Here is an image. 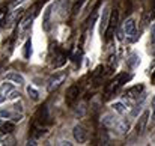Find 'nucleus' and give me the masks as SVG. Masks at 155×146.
<instances>
[{
	"label": "nucleus",
	"mask_w": 155,
	"mask_h": 146,
	"mask_svg": "<svg viewBox=\"0 0 155 146\" xmlns=\"http://www.w3.org/2000/svg\"><path fill=\"white\" fill-rule=\"evenodd\" d=\"M124 35L130 42H136L140 38V35L136 29V20L134 18H127L124 21Z\"/></svg>",
	"instance_id": "nucleus-1"
},
{
	"label": "nucleus",
	"mask_w": 155,
	"mask_h": 146,
	"mask_svg": "<svg viewBox=\"0 0 155 146\" xmlns=\"http://www.w3.org/2000/svg\"><path fill=\"white\" fill-rule=\"evenodd\" d=\"M131 74H127V72H120V74H117L113 80H111V83H110V86L107 88V95H110L111 92H116L120 86H124L127 81H130L131 80Z\"/></svg>",
	"instance_id": "nucleus-2"
},
{
	"label": "nucleus",
	"mask_w": 155,
	"mask_h": 146,
	"mask_svg": "<svg viewBox=\"0 0 155 146\" xmlns=\"http://www.w3.org/2000/svg\"><path fill=\"white\" fill-rule=\"evenodd\" d=\"M66 75H68V72L66 71H60V72H54V75L50 77V80H48V83H47V91L48 92H54L63 81H65V78H66Z\"/></svg>",
	"instance_id": "nucleus-3"
},
{
	"label": "nucleus",
	"mask_w": 155,
	"mask_h": 146,
	"mask_svg": "<svg viewBox=\"0 0 155 146\" xmlns=\"http://www.w3.org/2000/svg\"><path fill=\"white\" fill-rule=\"evenodd\" d=\"M117 21H119V12L114 9L113 14H111V18L108 20V26H107V30H105V35H104L107 41H110V39L113 38L114 30H116V27H117Z\"/></svg>",
	"instance_id": "nucleus-4"
},
{
	"label": "nucleus",
	"mask_w": 155,
	"mask_h": 146,
	"mask_svg": "<svg viewBox=\"0 0 155 146\" xmlns=\"http://www.w3.org/2000/svg\"><path fill=\"white\" fill-rule=\"evenodd\" d=\"M72 136H74L75 142H78V143H86V142H87V137H89V133H87V130H86L81 124H78V125H75V127L72 128Z\"/></svg>",
	"instance_id": "nucleus-5"
},
{
	"label": "nucleus",
	"mask_w": 155,
	"mask_h": 146,
	"mask_svg": "<svg viewBox=\"0 0 155 146\" xmlns=\"http://www.w3.org/2000/svg\"><path fill=\"white\" fill-rule=\"evenodd\" d=\"M78 95H80V86H78V85H72V86H69V89L66 91V97H65L66 104H68V105H72V104L77 101Z\"/></svg>",
	"instance_id": "nucleus-6"
},
{
	"label": "nucleus",
	"mask_w": 155,
	"mask_h": 146,
	"mask_svg": "<svg viewBox=\"0 0 155 146\" xmlns=\"http://www.w3.org/2000/svg\"><path fill=\"white\" fill-rule=\"evenodd\" d=\"M148 118H149V111H148V110L143 111L142 116L139 118V121H137V124H136V133H137V136H142V134H143V131H145V128H146V124H148Z\"/></svg>",
	"instance_id": "nucleus-7"
},
{
	"label": "nucleus",
	"mask_w": 155,
	"mask_h": 146,
	"mask_svg": "<svg viewBox=\"0 0 155 146\" xmlns=\"http://www.w3.org/2000/svg\"><path fill=\"white\" fill-rule=\"evenodd\" d=\"M119 121H120V119H117V118H116L114 114H111V113H105L103 116V124L107 128H111V130H116V128H117Z\"/></svg>",
	"instance_id": "nucleus-8"
},
{
	"label": "nucleus",
	"mask_w": 155,
	"mask_h": 146,
	"mask_svg": "<svg viewBox=\"0 0 155 146\" xmlns=\"http://www.w3.org/2000/svg\"><path fill=\"white\" fill-rule=\"evenodd\" d=\"M108 20H110V8L105 6L103 9L101 21H100V32H101V35H105V30H107V26H108Z\"/></svg>",
	"instance_id": "nucleus-9"
},
{
	"label": "nucleus",
	"mask_w": 155,
	"mask_h": 146,
	"mask_svg": "<svg viewBox=\"0 0 155 146\" xmlns=\"http://www.w3.org/2000/svg\"><path fill=\"white\" fill-rule=\"evenodd\" d=\"M65 62H66V54H65L62 50H56V51H54V56H53V66H54V68H59V66H62Z\"/></svg>",
	"instance_id": "nucleus-10"
},
{
	"label": "nucleus",
	"mask_w": 155,
	"mask_h": 146,
	"mask_svg": "<svg viewBox=\"0 0 155 146\" xmlns=\"http://www.w3.org/2000/svg\"><path fill=\"white\" fill-rule=\"evenodd\" d=\"M3 78H5V80H8V81H14V83H17L18 86L24 85V77H23L21 74H18V72H14V71H11V72L5 74V75H3Z\"/></svg>",
	"instance_id": "nucleus-11"
},
{
	"label": "nucleus",
	"mask_w": 155,
	"mask_h": 146,
	"mask_svg": "<svg viewBox=\"0 0 155 146\" xmlns=\"http://www.w3.org/2000/svg\"><path fill=\"white\" fill-rule=\"evenodd\" d=\"M142 92H143V86H142V85H136V86L127 89L125 97L131 98V99H136V98H139V95H142Z\"/></svg>",
	"instance_id": "nucleus-12"
},
{
	"label": "nucleus",
	"mask_w": 155,
	"mask_h": 146,
	"mask_svg": "<svg viewBox=\"0 0 155 146\" xmlns=\"http://www.w3.org/2000/svg\"><path fill=\"white\" fill-rule=\"evenodd\" d=\"M51 11H53V5H48L44 11V17H42V27L45 32L50 30V18H51Z\"/></svg>",
	"instance_id": "nucleus-13"
},
{
	"label": "nucleus",
	"mask_w": 155,
	"mask_h": 146,
	"mask_svg": "<svg viewBox=\"0 0 155 146\" xmlns=\"http://www.w3.org/2000/svg\"><path fill=\"white\" fill-rule=\"evenodd\" d=\"M127 63L131 69H136L139 65H140V56L137 53H131V56L127 59Z\"/></svg>",
	"instance_id": "nucleus-14"
},
{
	"label": "nucleus",
	"mask_w": 155,
	"mask_h": 146,
	"mask_svg": "<svg viewBox=\"0 0 155 146\" xmlns=\"http://www.w3.org/2000/svg\"><path fill=\"white\" fill-rule=\"evenodd\" d=\"M35 15H36V9H35L32 14H27V15H26V18H24V20H23V23H21V29H23V30H26V29L32 24V21H33V17H35Z\"/></svg>",
	"instance_id": "nucleus-15"
},
{
	"label": "nucleus",
	"mask_w": 155,
	"mask_h": 146,
	"mask_svg": "<svg viewBox=\"0 0 155 146\" xmlns=\"http://www.w3.org/2000/svg\"><path fill=\"white\" fill-rule=\"evenodd\" d=\"M111 107H113V110H114L116 113H119V114L127 113V107H125V104H124V102H120V101L113 102V104H111Z\"/></svg>",
	"instance_id": "nucleus-16"
},
{
	"label": "nucleus",
	"mask_w": 155,
	"mask_h": 146,
	"mask_svg": "<svg viewBox=\"0 0 155 146\" xmlns=\"http://www.w3.org/2000/svg\"><path fill=\"white\" fill-rule=\"evenodd\" d=\"M154 17H155V12L152 11H149V12H146L145 15H143V20H142V23H143V27H146V26H149L152 21H154Z\"/></svg>",
	"instance_id": "nucleus-17"
},
{
	"label": "nucleus",
	"mask_w": 155,
	"mask_h": 146,
	"mask_svg": "<svg viewBox=\"0 0 155 146\" xmlns=\"http://www.w3.org/2000/svg\"><path fill=\"white\" fill-rule=\"evenodd\" d=\"M23 56H24V59H30V56H32V41L30 39L24 44V53H23Z\"/></svg>",
	"instance_id": "nucleus-18"
},
{
	"label": "nucleus",
	"mask_w": 155,
	"mask_h": 146,
	"mask_svg": "<svg viewBox=\"0 0 155 146\" xmlns=\"http://www.w3.org/2000/svg\"><path fill=\"white\" fill-rule=\"evenodd\" d=\"M11 131H14V124H11V122L2 124V127H0V133H2V134H8V133H11Z\"/></svg>",
	"instance_id": "nucleus-19"
},
{
	"label": "nucleus",
	"mask_w": 155,
	"mask_h": 146,
	"mask_svg": "<svg viewBox=\"0 0 155 146\" xmlns=\"http://www.w3.org/2000/svg\"><path fill=\"white\" fill-rule=\"evenodd\" d=\"M27 94H29V97L32 98V99H35V101L39 99V94H38V91L33 86H27Z\"/></svg>",
	"instance_id": "nucleus-20"
},
{
	"label": "nucleus",
	"mask_w": 155,
	"mask_h": 146,
	"mask_svg": "<svg viewBox=\"0 0 155 146\" xmlns=\"http://www.w3.org/2000/svg\"><path fill=\"white\" fill-rule=\"evenodd\" d=\"M12 113L9 110H5V108H0V119H11Z\"/></svg>",
	"instance_id": "nucleus-21"
},
{
	"label": "nucleus",
	"mask_w": 155,
	"mask_h": 146,
	"mask_svg": "<svg viewBox=\"0 0 155 146\" xmlns=\"http://www.w3.org/2000/svg\"><path fill=\"white\" fill-rule=\"evenodd\" d=\"M11 119H12V122H14V124H17V122H20V121L23 119V113H20V114H12V116H11Z\"/></svg>",
	"instance_id": "nucleus-22"
},
{
	"label": "nucleus",
	"mask_w": 155,
	"mask_h": 146,
	"mask_svg": "<svg viewBox=\"0 0 155 146\" xmlns=\"http://www.w3.org/2000/svg\"><path fill=\"white\" fill-rule=\"evenodd\" d=\"M151 44H152V47L155 48V26L152 27V30H151Z\"/></svg>",
	"instance_id": "nucleus-23"
},
{
	"label": "nucleus",
	"mask_w": 155,
	"mask_h": 146,
	"mask_svg": "<svg viewBox=\"0 0 155 146\" xmlns=\"http://www.w3.org/2000/svg\"><path fill=\"white\" fill-rule=\"evenodd\" d=\"M151 107H152V121H155V95L151 101Z\"/></svg>",
	"instance_id": "nucleus-24"
},
{
	"label": "nucleus",
	"mask_w": 155,
	"mask_h": 146,
	"mask_svg": "<svg viewBox=\"0 0 155 146\" xmlns=\"http://www.w3.org/2000/svg\"><path fill=\"white\" fill-rule=\"evenodd\" d=\"M80 57H81V51H77V53L74 54L72 60H74V62H78V63H80Z\"/></svg>",
	"instance_id": "nucleus-25"
},
{
	"label": "nucleus",
	"mask_w": 155,
	"mask_h": 146,
	"mask_svg": "<svg viewBox=\"0 0 155 146\" xmlns=\"http://www.w3.org/2000/svg\"><path fill=\"white\" fill-rule=\"evenodd\" d=\"M14 110L15 111H23V104L18 101V104H14Z\"/></svg>",
	"instance_id": "nucleus-26"
},
{
	"label": "nucleus",
	"mask_w": 155,
	"mask_h": 146,
	"mask_svg": "<svg viewBox=\"0 0 155 146\" xmlns=\"http://www.w3.org/2000/svg\"><path fill=\"white\" fill-rule=\"evenodd\" d=\"M18 95H20V94H18L17 91H11V95H9V98H12V99H14V98H17Z\"/></svg>",
	"instance_id": "nucleus-27"
},
{
	"label": "nucleus",
	"mask_w": 155,
	"mask_h": 146,
	"mask_svg": "<svg viewBox=\"0 0 155 146\" xmlns=\"http://www.w3.org/2000/svg\"><path fill=\"white\" fill-rule=\"evenodd\" d=\"M20 2H23V0H11V8H14V6H17Z\"/></svg>",
	"instance_id": "nucleus-28"
},
{
	"label": "nucleus",
	"mask_w": 155,
	"mask_h": 146,
	"mask_svg": "<svg viewBox=\"0 0 155 146\" xmlns=\"http://www.w3.org/2000/svg\"><path fill=\"white\" fill-rule=\"evenodd\" d=\"M57 145H66V146H71L72 143H69L68 140H62V142H60V143H57Z\"/></svg>",
	"instance_id": "nucleus-29"
},
{
	"label": "nucleus",
	"mask_w": 155,
	"mask_h": 146,
	"mask_svg": "<svg viewBox=\"0 0 155 146\" xmlns=\"http://www.w3.org/2000/svg\"><path fill=\"white\" fill-rule=\"evenodd\" d=\"M151 80H152V85L155 86V71L152 72V75H151Z\"/></svg>",
	"instance_id": "nucleus-30"
},
{
	"label": "nucleus",
	"mask_w": 155,
	"mask_h": 146,
	"mask_svg": "<svg viewBox=\"0 0 155 146\" xmlns=\"http://www.w3.org/2000/svg\"><path fill=\"white\" fill-rule=\"evenodd\" d=\"M0 127H2V119H0Z\"/></svg>",
	"instance_id": "nucleus-31"
}]
</instances>
